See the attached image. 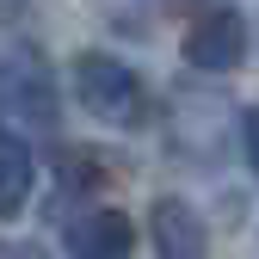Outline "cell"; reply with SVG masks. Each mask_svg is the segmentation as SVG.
Returning <instances> with one entry per match:
<instances>
[{"mask_svg":"<svg viewBox=\"0 0 259 259\" xmlns=\"http://www.w3.org/2000/svg\"><path fill=\"white\" fill-rule=\"evenodd\" d=\"M74 105L87 117L111 123V130H142L154 117L148 80L130 68L123 56H111V50H80L74 56Z\"/></svg>","mask_w":259,"mask_h":259,"instance_id":"cell-1","label":"cell"},{"mask_svg":"<svg viewBox=\"0 0 259 259\" xmlns=\"http://www.w3.org/2000/svg\"><path fill=\"white\" fill-rule=\"evenodd\" d=\"M247 44H253V31H247V19L229 7V0H222V7H204L179 31V56L198 74H235L247 62Z\"/></svg>","mask_w":259,"mask_h":259,"instance_id":"cell-2","label":"cell"},{"mask_svg":"<svg viewBox=\"0 0 259 259\" xmlns=\"http://www.w3.org/2000/svg\"><path fill=\"white\" fill-rule=\"evenodd\" d=\"M62 253L68 259H130L136 253V222L111 204H87L62 222Z\"/></svg>","mask_w":259,"mask_h":259,"instance_id":"cell-3","label":"cell"},{"mask_svg":"<svg viewBox=\"0 0 259 259\" xmlns=\"http://www.w3.org/2000/svg\"><path fill=\"white\" fill-rule=\"evenodd\" d=\"M148 247H154V259H210V222L185 198H154L148 204Z\"/></svg>","mask_w":259,"mask_h":259,"instance_id":"cell-4","label":"cell"},{"mask_svg":"<svg viewBox=\"0 0 259 259\" xmlns=\"http://www.w3.org/2000/svg\"><path fill=\"white\" fill-rule=\"evenodd\" d=\"M31 191H37V154L19 130L0 123V222H19Z\"/></svg>","mask_w":259,"mask_h":259,"instance_id":"cell-5","label":"cell"},{"mask_svg":"<svg viewBox=\"0 0 259 259\" xmlns=\"http://www.w3.org/2000/svg\"><path fill=\"white\" fill-rule=\"evenodd\" d=\"M241 154H247V167H253V179H259V105L241 111Z\"/></svg>","mask_w":259,"mask_h":259,"instance_id":"cell-6","label":"cell"},{"mask_svg":"<svg viewBox=\"0 0 259 259\" xmlns=\"http://www.w3.org/2000/svg\"><path fill=\"white\" fill-rule=\"evenodd\" d=\"M0 259H56V253L37 241H0Z\"/></svg>","mask_w":259,"mask_h":259,"instance_id":"cell-7","label":"cell"}]
</instances>
